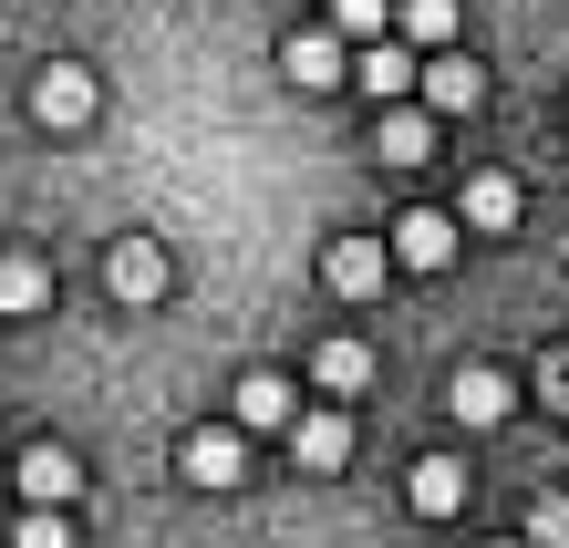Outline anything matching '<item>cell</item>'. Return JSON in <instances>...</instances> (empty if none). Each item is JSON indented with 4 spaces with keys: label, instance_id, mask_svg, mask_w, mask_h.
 <instances>
[{
    "label": "cell",
    "instance_id": "obj_1",
    "mask_svg": "<svg viewBox=\"0 0 569 548\" xmlns=\"http://www.w3.org/2000/svg\"><path fill=\"white\" fill-rule=\"evenodd\" d=\"M177 476H187V487H208V497L249 487V435L239 425H187L177 435Z\"/></svg>",
    "mask_w": 569,
    "mask_h": 548
},
{
    "label": "cell",
    "instance_id": "obj_2",
    "mask_svg": "<svg viewBox=\"0 0 569 548\" xmlns=\"http://www.w3.org/2000/svg\"><path fill=\"white\" fill-rule=\"evenodd\" d=\"M383 280H393V249H383V228H342V238L321 249V290H331V300H373Z\"/></svg>",
    "mask_w": 569,
    "mask_h": 548
},
{
    "label": "cell",
    "instance_id": "obj_3",
    "mask_svg": "<svg viewBox=\"0 0 569 548\" xmlns=\"http://www.w3.org/2000/svg\"><path fill=\"white\" fill-rule=\"evenodd\" d=\"M415 93H425V114H435V124H446V114H477V104H487V62L466 52V42H446V52H425Z\"/></svg>",
    "mask_w": 569,
    "mask_h": 548
},
{
    "label": "cell",
    "instance_id": "obj_4",
    "mask_svg": "<svg viewBox=\"0 0 569 548\" xmlns=\"http://www.w3.org/2000/svg\"><path fill=\"white\" fill-rule=\"evenodd\" d=\"M93 104H104V83H93L83 62H52V73H31V124H42V134H83Z\"/></svg>",
    "mask_w": 569,
    "mask_h": 548
},
{
    "label": "cell",
    "instance_id": "obj_5",
    "mask_svg": "<svg viewBox=\"0 0 569 548\" xmlns=\"http://www.w3.org/2000/svg\"><path fill=\"white\" fill-rule=\"evenodd\" d=\"M456 218L446 208H405V218H393L383 228V249H393V269H415V280H435V269H456Z\"/></svg>",
    "mask_w": 569,
    "mask_h": 548
},
{
    "label": "cell",
    "instance_id": "obj_6",
    "mask_svg": "<svg viewBox=\"0 0 569 548\" xmlns=\"http://www.w3.org/2000/svg\"><path fill=\"white\" fill-rule=\"evenodd\" d=\"M290 466L300 476H342L352 466V415L342 403H300L290 415Z\"/></svg>",
    "mask_w": 569,
    "mask_h": 548
},
{
    "label": "cell",
    "instance_id": "obj_7",
    "mask_svg": "<svg viewBox=\"0 0 569 548\" xmlns=\"http://www.w3.org/2000/svg\"><path fill=\"white\" fill-rule=\"evenodd\" d=\"M446 415L487 435V425H508V415H518V383H508L497 362H456V383H446Z\"/></svg>",
    "mask_w": 569,
    "mask_h": 548
},
{
    "label": "cell",
    "instance_id": "obj_8",
    "mask_svg": "<svg viewBox=\"0 0 569 548\" xmlns=\"http://www.w3.org/2000/svg\"><path fill=\"white\" fill-rule=\"evenodd\" d=\"M280 73L300 93H331V83H352V42H342V31H290V42H280Z\"/></svg>",
    "mask_w": 569,
    "mask_h": 548
},
{
    "label": "cell",
    "instance_id": "obj_9",
    "mask_svg": "<svg viewBox=\"0 0 569 548\" xmlns=\"http://www.w3.org/2000/svg\"><path fill=\"white\" fill-rule=\"evenodd\" d=\"M290 415H300L290 372H249V383L228 393V425H239V435H290Z\"/></svg>",
    "mask_w": 569,
    "mask_h": 548
},
{
    "label": "cell",
    "instance_id": "obj_10",
    "mask_svg": "<svg viewBox=\"0 0 569 548\" xmlns=\"http://www.w3.org/2000/svg\"><path fill=\"white\" fill-rule=\"evenodd\" d=\"M415 73H425V52H405L393 31H383V42H362V52H352V83L373 93V114H383V104H405V93H415Z\"/></svg>",
    "mask_w": 569,
    "mask_h": 548
},
{
    "label": "cell",
    "instance_id": "obj_11",
    "mask_svg": "<svg viewBox=\"0 0 569 548\" xmlns=\"http://www.w3.org/2000/svg\"><path fill=\"white\" fill-rule=\"evenodd\" d=\"M21 497L31 507H73L83 497V456L73 445H21Z\"/></svg>",
    "mask_w": 569,
    "mask_h": 548
},
{
    "label": "cell",
    "instance_id": "obj_12",
    "mask_svg": "<svg viewBox=\"0 0 569 548\" xmlns=\"http://www.w3.org/2000/svg\"><path fill=\"white\" fill-rule=\"evenodd\" d=\"M104 280H114V300H166L177 269H166L156 238H114V249H104Z\"/></svg>",
    "mask_w": 569,
    "mask_h": 548
},
{
    "label": "cell",
    "instance_id": "obj_13",
    "mask_svg": "<svg viewBox=\"0 0 569 548\" xmlns=\"http://www.w3.org/2000/svg\"><path fill=\"white\" fill-rule=\"evenodd\" d=\"M405 497H415V518H466V466L456 456H415V476H405Z\"/></svg>",
    "mask_w": 569,
    "mask_h": 548
},
{
    "label": "cell",
    "instance_id": "obj_14",
    "mask_svg": "<svg viewBox=\"0 0 569 548\" xmlns=\"http://www.w3.org/2000/svg\"><path fill=\"white\" fill-rule=\"evenodd\" d=\"M373 156H383V166H425V156H435V114H425V104H383V114H373Z\"/></svg>",
    "mask_w": 569,
    "mask_h": 548
},
{
    "label": "cell",
    "instance_id": "obj_15",
    "mask_svg": "<svg viewBox=\"0 0 569 548\" xmlns=\"http://www.w3.org/2000/svg\"><path fill=\"white\" fill-rule=\"evenodd\" d=\"M456 228H477V238H508L518 228V177H466V208H456Z\"/></svg>",
    "mask_w": 569,
    "mask_h": 548
},
{
    "label": "cell",
    "instance_id": "obj_16",
    "mask_svg": "<svg viewBox=\"0 0 569 548\" xmlns=\"http://www.w3.org/2000/svg\"><path fill=\"white\" fill-rule=\"evenodd\" d=\"M456 31H466L456 0H393V42H405V52H446Z\"/></svg>",
    "mask_w": 569,
    "mask_h": 548
},
{
    "label": "cell",
    "instance_id": "obj_17",
    "mask_svg": "<svg viewBox=\"0 0 569 548\" xmlns=\"http://www.w3.org/2000/svg\"><path fill=\"white\" fill-rule=\"evenodd\" d=\"M31 311H52V259L11 249L0 259V321H31Z\"/></svg>",
    "mask_w": 569,
    "mask_h": 548
},
{
    "label": "cell",
    "instance_id": "obj_18",
    "mask_svg": "<svg viewBox=\"0 0 569 548\" xmlns=\"http://www.w3.org/2000/svg\"><path fill=\"white\" fill-rule=\"evenodd\" d=\"M311 383L342 403V393H362V383H373V352H362V341H321V352H311Z\"/></svg>",
    "mask_w": 569,
    "mask_h": 548
},
{
    "label": "cell",
    "instance_id": "obj_19",
    "mask_svg": "<svg viewBox=\"0 0 569 548\" xmlns=\"http://www.w3.org/2000/svg\"><path fill=\"white\" fill-rule=\"evenodd\" d=\"M331 31H342L352 52H362V42H383V31H393V0H331Z\"/></svg>",
    "mask_w": 569,
    "mask_h": 548
},
{
    "label": "cell",
    "instance_id": "obj_20",
    "mask_svg": "<svg viewBox=\"0 0 569 548\" xmlns=\"http://www.w3.org/2000/svg\"><path fill=\"white\" fill-rule=\"evenodd\" d=\"M11 548H73V518H62V507H31L11 528Z\"/></svg>",
    "mask_w": 569,
    "mask_h": 548
},
{
    "label": "cell",
    "instance_id": "obj_21",
    "mask_svg": "<svg viewBox=\"0 0 569 548\" xmlns=\"http://www.w3.org/2000/svg\"><path fill=\"white\" fill-rule=\"evenodd\" d=\"M528 548H569V497H559V487L528 507Z\"/></svg>",
    "mask_w": 569,
    "mask_h": 548
},
{
    "label": "cell",
    "instance_id": "obj_22",
    "mask_svg": "<svg viewBox=\"0 0 569 548\" xmlns=\"http://www.w3.org/2000/svg\"><path fill=\"white\" fill-rule=\"evenodd\" d=\"M539 403H549V415H569V352H539Z\"/></svg>",
    "mask_w": 569,
    "mask_h": 548
},
{
    "label": "cell",
    "instance_id": "obj_23",
    "mask_svg": "<svg viewBox=\"0 0 569 548\" xmlns=\"http://www.w3.org/2000/svg\"><path fill=\"white\" fill-rule=\"evenodd\" d=\"M487 548H528V538H487Z\"/></svg>",
    "mask_w": 569,
    "mask_h": 548
}]
</instances>
